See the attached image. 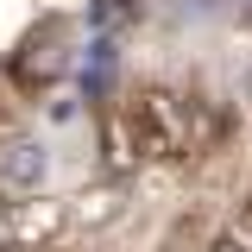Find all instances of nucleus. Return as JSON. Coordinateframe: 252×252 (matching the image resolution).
I'll return each mask as SVG.
<instances>
[{"mask_svg": "<svg viewBox=\"0 0 252 252\" xmlns=\"http://www.w3.org/2000/svg\"><path fill=\"white\" fill-rule=\"evenodd\" d=\"M38 170H44V158H38V145H19V158H6V164H0V177H6V183H32Z\"/></svg>", "mask_w": 252, "mask_h": 252, "instance_id": "obj_1", "label": "nucleus"}]
</instances>
